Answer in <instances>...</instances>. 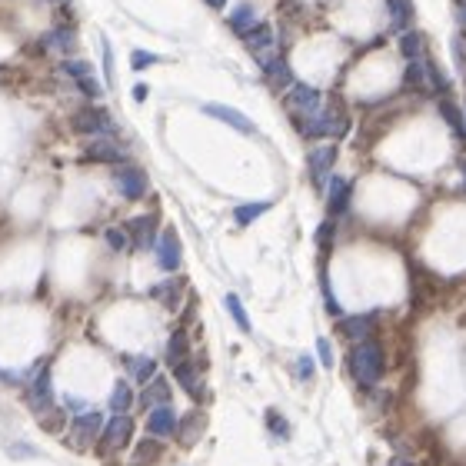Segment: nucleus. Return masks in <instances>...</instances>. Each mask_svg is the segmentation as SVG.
<instances>
[{"label":"nucleus","instance_id":"8fccbe9b","mask_svg":"<svg viewBox=\"0 0 466 466\" xmlns=\"http://www.w3.org/2000/svg\"><path fill=\"white\" fill-rule=\"evenodd\" d=\"M206 4H210V7H223L227 0H206Z\"/></svg>","mask_w":466,"mask_h":466},{"label":"nucleus","instance_id":"3c124183","mask_svg":"<svg viewBox=\"0 0 466 466\" xmlns=\"http://www.w3.org/2000/svg\"><path fill=\"white\" fill-rule=\"evenodd\" d=\"M50 4H60V0H50Z\"/></svg>","mask_w":466,"mask_h":466},{"label":"nucleus","instance_id":"09e8293b","mask_svg":"<svg viewBox=\"0 0 466 466\" xmlns=\"http://www.w3.org/2000/svg\"><path fill=\"white\" fill-rule=\"evenodd\" d=\"M456 17H460V23L466 27V4H460V7H456Z\"/></svg>","mask_w":466,"mask_h":466},{"label":"nucleus","instance_id":"c03bdc74","mask_svg":"<svg viewBox=\"0 0 466 466\" xmlns=\"http://www.w3.org/2000/svg\"><path fill=\"white\" fill-rule=\"evenodd\" d=\"M40 426H44V430H60V426H64V413L54 410V416H40Z\"/></svg>","mask_w":466,"mask_h":466},{"label":"nucleus","instance_id":"0eeeda50","mask_svg":"<svg viewBox=\"0 0 466 466\" xmlns=\"http://www.w3.org/2000/svg\"><path fill=\"white\" fill-rule=\"evenodd\" d=\"M180 257H184V250H180V237H177L174 227H167L157 240V263H160V270L174 273L180 267Z\"/></svg>","mask_w":466,"mask_h":466},{"label":"nucleus","instance_id":"a18cd8bd","mask_svg":"<svg viewBox=\"0 0 466 466\" xmlns=\"http://www.w3.org/2000/svg\"><path fill=\"white\" fill-rule=\"evenodd\" d=\"M330 240H333V220H326L323 227L316 230V243H320V247H326Z\"/></svg>","mask_w":466,"mask_h":466},{"label":"nucleus","instance_id":"9d476101","mask_svg":"<svg viewBox=\"0 0 466 466\" xmlns=\"http://www.w3.org/2000/svg\"><path fill=\"white\" fill-rule=\"evenodd\" d=\"M333 160H336V147L326 143V147H316L310 157H306V167H310V180L316 187H323L330 180V170H333Z\"/></svg>","mask_w":466,"mask_h":466},{"label":"nucleus","instance_id":"c756f323","mask_svg":"<svg viewBox=\"0 0 466 466\" xmlns=\"http://www.w3.org/2000/svg\"><path fill=\"white\" fill-rule=\"evenodd\" d=\"M200 430H204V413H190V416L180 423V443L194 446L196 436H200Z\"/></svg>","mask_w":466,"mask_h":466},{"label":"nucleus","instance_id":"5701e85b","mask_svg":"<svg viewBox=\"0 0 466 466\" xmlns=\"http://www.w3.org/2000/svg\"><path fill=\"white\" fill-rule=\"evenodd\" d=\"M187 353H190V340H187V330H174L170 340H167V363L177 367V363H184Z\"/></svg>","mask_w":466,"mask_h":466},{"label":"nucleus","instance_id":"4468645a","mask_svg":"<svg viewBox=\"0 0 466 466\" xmlns=\"http://www.w3.org/2000/svg\"><path fill=\"white\" fill-rule=\"evenodd\" d=\"M260 64H263V74H267V80H270L277 90L283 87H293V74H290V64L283 60L280 54H267L260 57Z\"/></svg>","mask_w":466,"mask_h":466},{"label":"nucleus","instance_id":"de8ad7c7","mask_svg":"<svg viewBox=\"0 0 466 466\" xmlns=\"http://www.w3.org/2000/svg\"><path fill=\"white\" fill-rule=\"evenodd\" d=\"M133 97H137V100H147V87H143V84H140V87H133Z\"/></svg>","mask_w":466,"mask_h":466},{"label":"nucleus","instance_id":"6ab92c4d","mask_svg":"<svg viewBox=\"0 0 466 466\" xmlns=\"http://www.w3.org/2000/svg\"><path fill=\"white\" fill-rule=\"evenodd\" d=\"M373 326H377V314H360V316H347L340 323V333L350 336V340H367L373 333Z\"/></svg>","mask_w":466,"mask_h":466},{"label":"nucleus","instance_id":"f8f14e48","mask_svg":"<svg viewBox=\"0 0 466 466\" xmlns=\"http://www.w3.org/2000/svg\"><path fill=\"white\" fill-rule=\"evenodd\" d=\"M204 113L206 117H213V120H223L227 127H233V131H240V133H257V123L250 117H243L240 110H233V107H223V104H204Z\"/></svg>","mask_w":466,"mask_h":466},{"label":"nucleus","instance_id":"c9c22d12","mask_svg":"<svg viewBox=\"0 0 466 466\" xmlns=\"http://www.w3.org/2000/svg\"><path fill=\"white\" fill-rule=\"evenodd\" d=\"M267 426H270V430L280 436V440H287V436H290V423L283 420L277 410H267Z\"/></svg>","mask_w":466,"mask_h":466},{"label":"nucleus","instance_id":"4be33fe9","mask_svg":"<svg viewBox=\"0 0 466 466\" xmlns=\"http://www.w3.org/2000/svg\"><path fill=\"white\" fill-rule=\"evenodd\" d=\"M440 113H443V120L450 123V131H453L456 140L466 143V120H463V110L456 107L453 100H440Z\"/></svg>","mask_w":466,"mask_h":466},{"label":"nucleus","instance_id":"bb28decb","mask_svg":"<svg viewBox=\"0 0 466 466\" xmlns=\"http://www.w3.org/2000/svg\"><path fill=\"white\" fill-rule=\"evenodd\" d=\"M400 54L406 57V60H420V54H423V33L420 30H403L400 33Z\"/></svg>","mask_w":466,"mask_h":466},{"label":"nucleus","instance_id":"7ed1b4c3","mask_svg":"<svg viewBox=\"0 0 466 466\" xmlns=\"http://www.w3.org/2000/svg\"><path fill=\"white\" fill-rule=\"evenodd\" d=\"M347 117H340L336 110H320L314 117L300 120V131L304 137H343L347 133Z\"/></svg>","mask_w":466,"mask_h":466},{"label":"nucleus","instance_id":"e433bc0d","mask_svg":"<svg viewBox=\"0 0 466 466\" xmlns=\"http://www.w3.org/2000/svg\"><path fill=\"white\" fill-rule=\"evenodd\" d=\"M64 70L74 80H80V77H94V67L87 64V60H64Z\"/></svg>","mask_w":466,"mask_h":466},{"label":"nucleus","instance_id":"72a5a7b5","mask_svg":"<svg viewBox=\"0 0 466 466\" xmlns=\"http://www.w3.org/2000/svg\"><path fill=\"white\" fill-rule=\"evenodd\" d=\"M426 84H430L436 94H446V90H450V80H446V74L436 64H426Z\"/></svg>","mask_w":466,"mask_h":466},{"label":"nucleus","instance_id":"dca6fc26","mask_svg":"<svg viewBox=\"0 0 466 466\" xmlns=\"http://www.w3.org/2000/svg\"><path fill=\"white\" fill-rule=\"evenodd\" d=\"M350 194H353L350 180H343V177H330V196H326V210H330V217H340V213H347Z\"/></svg>","mask_w":466,"mask_h":466},{"label":"nucleus","instance_id":"a211bd4d","mask_svg":"<svg viewBox=\"0 0 466 466\" xmlns=\"http://www.w3.org/2000/svg\"><path fill=\"white\" fill-rule=\"evenodd\" d=\"M84 160L87 163H117V160H123V150H120L113 140H104V137H100V140L87 143Z\"/></svg>","mask_w":466,"mask_h":466},{"label":"nucleus","instance_id":"aec40b11","mask_svg":"<svg viewBox=\"0 0 466 466\" xmlns=\"http://www.w3.org/2000/svg\"><path fill=\"white\" fill-rule=\"evenodd\" d=\"M163 403H170V383L163 377H153L147 383V390L140 393V406L143 410H153V406H163Z\"/></svg>","mask_w":466,"mask_h":466},{"label":"nucleus","instance_id":"58836bf2","mask_svg":"<svg viewBox=\"0 0 466 466\" xmlns=\"http://www.w3.org/2000/svg\"><path fill=\"white\" fill-rule=\"evenodd\" d=\"M104 240H107L110 243V250H127V233H123V230H117V227H110L107 233H104Z\"/></svg>","mask_w":466,"mask_h":466},{"label":"nucleus","instance_id":"a19ab883","mask_svg":"<svg viewBox=\"0 0 466 466\" xmlns=\"http://www.w3.org/2000/svg\"><path fill=\"white\" fill-rule=\"evenodd\" d=\"M320 283H323V300H326V310L330 314H340V304H336V296H333V287H330V277H320Z\"/></svg>","mask_w":466,"mask_h":466},{"label":"nucleus","instance_id":"c85d7f7f","mask_svg":"<svg viewBox=\"0 0 466 466\" xmlns=\"http://www.w3.org/2000/svg\"><path fill=\"white\" fill-rule=\"evenodd\" d=\"M253 23H257V11H253L250 4H240L237 11L230 13V27H233V30H237L240 37H243V33H247L250 27H253Z\"/></svg>","mask_w":466,"mask_h":466},{"label":"nucleus","instance_id":"6e6552de","mask_svg":"<svg viewBox=\"0 0 466 466\" xmlns=\"http://www.w3.org/2000/svg\"><path fill=\"white\" fill-rule=\"evenodd\" d=\"M133 436V420L127 413H113V420L104 426V450H123Z\"/></svg>","mask_w":466,"mask_h":466},{"label":"nucleus","instance_id":"cd10ccee","mask_svg":"<svg viewBox=\"0 0 466 466\" xmlns=\"http://www.w3.org/2000/svg\"><path fill=\"white\" fill-rule=\"evenodd\" d=\"M387 7H390V21L396 30H406L410 27V17H413V7H410V0H387Z\"/></svg>","mask_w":466,"mask_h":466},{"label":"nucleus","instance_id":"a878e982","mask_svg":"<svg viewBox=\"0 0 466 466\" xmlns=\"http://www.w3.org/2000/svg\"><path fill=\"white\" fill-rule=\"evenodd\" d=\"M174 373H177V379H180V387H184V390L190 393V396H196V393H200V377H196V367L190 363V360L177 363Z\"/></svg>","mask_w":466,"mask_h":466},{"label":"nucleus","instance_id":"1a4fd4ad","mask_svg":"<svg viewBox=\"0 0 466 466\" xmlns=\"http://www.w3.org/2000/svg\"><path fill=\"white\" fill-rule=\"evenodd\" d=\"M127 233H131V247L133 250H150L157 247V217L147 213V217H133L127 223Z\"/></svg>","mask_w":466,"mask_h":466},{"label":"nucleus","instance_id":"f03ea898","mask_svg":"<svg viewBox=\"0 0 466 466\" xmlns=\"http://www.w3.org/2000/svg\"><path fill=\"white\" fill-rule=\"evenodd\" d=\"M70 127L84 137H104V133H113V120L104 107H80L70 117Z\"/></svg>","mask_w":466,"mask_h":466},{"label":"nucleus","instance_id":"2eb2a0df","mask_svg":"<svg viewBox=\"0 0 466 466\" xmlns=\"http://www.w3.org/2000/svg\"><path fill=\"white\" fill-rule=\"evenodd\" d=\"M104 433V416L100 413H84V416H77L74 423V446H84L94 443V436Z\"/></svg>","mask_w":466,"mask_h":466},{"label":"nucleus","instance_id":"ddd939ff","mask_svg":"<svg viewBox=\"0 0 466 466\" xmlns=\"http://www.w3.org/2000/svg\"><path fill=\"white\" fill-rule=\"evenodd\" d=\"M147 430L150 436H174L177 433V413L170 403H163V406H153L150 416H147Z\"/></svg>","mask_w":466,"mask_h":466},{"label":"nucleus","instance_id":"4c0bfd02","mask_svg":"<svg viewBox=\"0 0 466 466\" xmlns=\"http://www.w3.org/2000/svg\"><path fill=\"white\" fill-rule=\"evenodd\" d=\"M157 60H160V57L150 54V50H133V54H131V67H133V70H147V67H153Z\"/></svg>","mask_w":466,"mask_h":466},{"label":"nucleus","instance_id":"f704fd0d","mask_svg":"<svg viewBox=\"0 0 466 466\" xmlns=\"http://www.w3.org/2000/svg\"><path fill=\"white\" fill-rule=\"evenodd\" d=\"M423 80H426V67L416 64V60H410L406 74H403V84H406V87H423Z\"/></svg>","mask_w":466,"mask_h":466},{"label":"nucleus","instance_id":"423d86ee","mask_svg":"<svg viewBox=\"0 0 466 466\" xmlns=\"http://www.w3.org/2000/svg\"><path fill=\"white\" fill-rule=\"evenodd\" d=\"M27 403L37 416H44L47 410H54V390H50V370H40L37 379L27 387Z\"/></svg>","mask_w":466,"mask_h":466},{"label":"nucleus","instance_id":"f3484780","mask_svg":"<svg viewBox=\"0 0 466 466\" xmlns=\"http://www.w3.org/2000/svg\"><path fill=\"white\" fill-rule=\"evenodd\" d=\"M243 40H247V47L257 57H267L270 54V47H273V27L270 23H263V21H257L247 33H243Z\"/></svg>","mask_w":466,"mask_h":466},{"label":"nucleus","instance_id":"9b49d317","mask_svg":"<svg viewBox=\"0 0 466 466\" xmlns=\"http://www.w3.org/2000/svg\"><path fill=\"white\" fill-rule=\"evenodd\" d=\"M40 47H44L47 54H74L77 47V30L74 27H67V23H60V27H54V30H47L44 37H40Z\"/></svg>","mask_w":466,"mask_h":466},{"label":"nucleus","instance_id":"603ef678","mask_svg":"<svg viewBox=\"0 0 466 466\" xmlns=\"http://www.w3.org/2000/svg\"><path fill=\"white\" fill-rule=\"evenodd\" d=\"M0 379H4V373H0Z\"/></svg>","mask_w":466,"mask_h":466},{"label":"nucleus","instance_id":"f257e3e1","mask_svg":"<svg viewBox=\"0 0 466 466\" xmlns=\"http://www.w3.org/2000/svg\"><path fill=\"white\" fill-rule=\"evenodd\" d=\"M383 347L377 340H360L357 347L350 350V377L357 379L363 390L377 387L379 377H383Z\"/></svg>","mask_w":466,"mask_h":466},{"label":"nucleus","instance_id":"ea45409f","mask_svg":"<svg viewBox=\"0 0 466 466\" xmlns=\"http://www.w3.org/2000/svg\"><path fill=\"white\" fill-rule=\"evenodd\" d=\"M316 353H320V363H323L326 370L333 367V347H330V340H326V336L316 340Z\"/></svg>","mask_w":466,"mask_h":466},{"label":"nucleus","instance_id":"79ce46f5","mask_svg":"<svg viewBox=\"0 0 466 466\" xmlns=\"http://www.w3.org/2000/svg\"><path fill=\"white\" fill-rule=\"evenodd\" d=\"M296 377H300V379H310V377H314V360L306 357V353L296 360Z\"/></svg>","mask_w":466,"mask_h":466},{"label":"nucleus","instance_id":"473e14b6","mask_svg":"<svg viewBox=\"0 0 466 466\" xmlns=\"http://www.w3.org/2000/svg\"><path fill=\"white\" fill-rule=\"evenodd\" d=\"M150 293L157 296V300H163L167 306H177V300H180V283H177V280L160 283V287H153Z\"/></svg>","mask_w":466,"mask_h":466},{"label":"nucleus","instance_id":"2f4dec72","mask_svg":"<svg viewBox=\"0 0 466 466\" xmlns=\"http://www.w3.org/2000/svg\"><path fill=\"white\" fill-rule=\"evenodd\" d=\"M227 310H230V316L237 320V326L243 330V333H250V330H253V326H250V316H247V310H243V304H240L237 293H227Z\"/></svg>","mask_w":466,"mask_h":466},{"label":"nucleus","instance_id":"7c9ffc66","mask_svg":"<svg viewBox=\"0 0 466 466\" xmlns=\"http://www.w3.org/2000/svg\"><path fill=\"white\" fill-rule=\"evenodd\" d=\"M133 406V393H131V387L120 379L117 387H113V393H110V410L113 413H127Z\"/></svg>","mask_w":466,"mask_h":466},{"label":"nucleus","instance_id":"39448f33","mask_svg":"<svg viewBox=\"0 0 466 466\" xmlns=\"http://www.w3.org/2000/svg\"><path fill=\"white\" fill-rule=\"evenodd\" d=\"M113 184H117L120 196H127V200H140L143 194H147V187H150V180H147V174H143L140 167H117L113 170Z\"/></svg>","mask_w":466,"mask_h":466},{"label":"nucleus","instance_id":"b1692460","mask_svg":"<svg viewBox=\"0 0 466 466\" xmlns=\"http://www.w3.org/2000/svg\"><path fill=\"white\" fill-rule=\"evenodd\" d=\"M127 370H131L133 383H150L157 377V360L153 357H127Z\"/></svg>","mask_w":466,"mask_h":466},{"label":"nucleus","instance_id":"20e7f679","mask_svg":"<svg viewBox=\"0 0 466 466\" xmlns=\"http://www.w3.org/2000/svg\"><path fill=\"white\" fill-rule=\"evenodd\" d=\"M287 107H290V113H300L306 120L323 110V94L316 87H310V84H293L287 90Z\"/></svg>","mask_w":466,"mask_h":466},{"label":"nucleus","instance_id":"37998d69","mask_svg":"<svg viewBox=\"0 0 466 466\" xmlns=\"http://www.w3.org/2000/svg\"><path fill=\"white\" fill-rule=\"evenodd\" d=\"M104 70H107V84H113V54H110L107 37H104Z\"/></svg>","mask_w":466,"mask_h":466},{"label":"nucleus","instance_id":"393cba45","mask_svg":"<svg viewBox=\"0 0 466 466\" xmlns=\"http://www.w3.org/2000/svg\"><path fill=\"white\" fill-rule=\"evenodd\" d=\"M270 210V200H257V204H240L237 210H233V220H237L240 227H250L257 217H263Z\"/></svg>","mask_w":466,"mask_h":466},{"label":"nucleus","instance_id":"49530a36","mask_svg":"<svg viewBox=\"0 0 466 466\" xmlns=\"http://www.w3.org/2000/svg\"><path fill=\"white\" fill-rule=\"evenodd\" d=\"M390 466H416V463H410V460H403V456H393V460H390Z\"/></svg>","mask_w":466,"mask_h":466},{"label":"nucleus","instance_id":"412c9836","mask_svg":"<svg viewBox=\"0 0 466 466\" xmlns=\"http://www.w3.org/2000/svg\"><path fill=\"white\" fill-rule=\"evenodd\" d=\"M160 456H163L160 440H153V436H147V440H140V443L133 446L131 466H153V463H160Z\"/></svg>","mask_w":466,"mask_h":466}]
</instances>
